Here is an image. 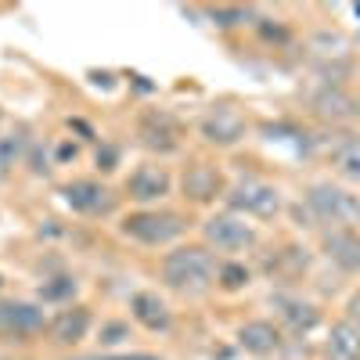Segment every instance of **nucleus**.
<instances>
[{
    "mask_svg": "<svg viewBox=\"0 0 360 360\" xmlns=\"http://www.w3.org/2000/svg\"><path fill=\"white\" fill-rule=\"evenodd\" d=\"M220 256L202 242H180L159 259V281L180 299H202L217 288Z\"/></svg>",
    "mask_w": 360,
    "mask_h": 360,
    "instance_id": "nucleus-1",
    "label": "nucleus"
},
{
    "mask_svg": "<svg viewBox=\"0 0 360 360\" xmlns=\"http://www.w3.org/2000/svg\"><path fill=\"white\" fill-rule=\"evenodd\" d=\"M303 202L317 227H360V191L335 176H314L303 184Z\"/></svg>",
    "mask_w": 360,
    "mask_h": 360,
    "instance_id": "nucleus-2",
    "label": "nucleus"
},
{
    "mask_svg": "<svg viewBox=\"0 0 360 360\" xmlns=\"http://www.w3.org/2000/svg\"><path fill=\"white\" fill-rule=\"evenodd\" d=\"M224 209H231V213L245 217V220L274 224V220L285 217L288 198H285V191L274 184V180H266L259 173H238L231 184H227Z\"/></svg>",
    "mask_w": 360,
    "mask_h": 360,
    "instance_id": "nucleus-3",
    "label": "nucleus"
},
{
    "mask_svg": "<svg viewBox=\"0 0 360 360\" xmlns=\"http://www.w3.org/2000/svg\"><path fill=\"white\" fill-rule=\"evenodd\" d=\"M188 227H191L188 217L176 213V209H166V205L134 209V213L119 217V234L144 249H173L188 234Z\"/></svg>",
    "mask_w": 360,
    "mask_h": 360,
    "instance_id": "nucleus-4",
    "label": "nucleus"
},
{
    "mask_svg": "<svg viewBox=\"0 0 360 360\" xmlns=\"http://www.w3.org/2000/svg\"><path fill=\"white\" fill-rule=\"evenodd\" d=\"M202 245L213 249L220 259H245L249 252L259 249V227L245 217L231 213V209H217L198 224Z\"/></svg>",
    "mask_w": 360,
    "mask_h": 360,
    "instance_id": "nucleus-5",
    "label": "nucleus"
},
{
    "mask_svg": "<svg viewBox=\"0 0 360 360\" xmlns=\"http://www.w3.org/2000/svg\"><path fill=\"white\" fill-rule=\"evenodd\" d=\"M266 307H270V317L281 324V332L299 342H307V335H314L324 324V307L314 303L299 288H270Z\"/></svg>",
    "mask_w": 360,
    "mask_h": 360,
    "instance_id": "nucleus-6",
    "label": "nucleus"
},
{
    "mask_svg": "<svg viewBox=\"0 0 360 360\" xmlns=\"http://www.w3.org/2000/svg\"><path fill=\"white\" fill-rule=\"evenodd\" d=\"M58 198L69 213L86 217V220H108L119 213L123 205V191H115L112 184H105L101 176H72L58 188Z\"/></svg>",
    "mask_w": 360,
    "mask_h": 360,
    "instance_id": "nucleus-7",
    "label": "nucleus"
},
{
    "mask_svg": "<svg viewBox=\"0 0 360 360\" xmlns=\"http://www.w3.org/2000/svg\"><path fill=\"white\" fill-rule=\"evenodd\" d=\"M249 134H252V119L238 101H217L198 119V137L217 152H231V148L245 144Z\"/></svg>",
    "mask_w": 360,
    "mask_h": 360,
    "instance_id": "nucleus-8",
    "label": "nucleus"
},
{
    "mask_svg": "<svg viewBox=\"0 0 360 360\" xmlns=\"http://www.w3.org/2000/svg\"><path fill=\"white\" fill-rule=\"evenodd\" d=\"M307 108L324 130H360V94L353 86L314 83L307 94Z\"/></svg>",
    "mask_w": 360,
    "mask_h": 360,
    "instance_id": "nucleus-9",
    "label": "nucleus"
},
{
    "mask_svg": "<svg viewBox=\"0 0 360 360\" xmlns=\"http://www.w3.org/2000/svg\"><path fill=\"white\" fill-rule=\"evenodd\" d=\"M176 188V176L173 169L162 162V159H144L137 162L127 180H123V198H130L137 209H152V205H162Z\"/></svg>",
    "mask_w": 360,
    "mask_h": 360,
    "instance_id": "nucleus-10",
    "label": "nucleus"
},
{
    "mask_svg": "<svg viewBox=\"0 0 360 360\" xmlns=\"http://www.w3.org/2000/svg\"><path fill=\"white\" fill-rule=\"evenodd\" d=\"M317 155L332 166V176L360 191V130H321Z\"/></svg>",
    "mask_w": 360,
    "mask_h": 360,
    "instance_id": "nucleus-11",
    "label": "nucleus"
},
{
    "mask_svg": "<svg viewBox=\"0 0 360 360\" xmlns=\"http://www.w3.org/2000/svg\"><path fill=\"white\" fill-rule=\"evenodd\" d=\"M51 314L37 299H15V295H0V335L11 342H33L47 335Z\"/></svg>",
    "mask_w": 360,
    "mask_h": 360,
    "instance_id": "nucleus-12",
    "label": "nucleus"
},
{
    "mask_svg": "<svg viewBox=\"0 0 360 360\" xmlns=\"http://www.w3.org/2000/svg\"><path fill=\"white\" fill-rule=\"evenodd\" d=\"M176 184H180V198L188 205H217V202H224L231 180L224 176L220 162H213V159H188Z\"/></svg>",
    "mask_w": 360,
    "mask_h": 360,
    "instance_id": "nucleus-13",
    "label": "nucleus"
},
{
    "mask_svg": "<svg viewBox=\"0 0 360 360\" xmlns=\"http://www.w3.org/2000/svg\"><path fill=\"white\" fill-rule=\"evenodd\" d=\"M234 346L252 360H274L292 346V339L281 332L274 317H249L234 328Z\"/></svg>",
    "mask_w": 360,
    "mask_h": 360,
    "instance_id": "nucleus-14",
    "label": "nucleus"
},
{
    "mask_svg": "<svg viewBox=\"0 0 360 360\" xmlns=\"http://www.w3.org/2000/svg\"><path fill=\"white\" fill-rule=\"evenodd\" d=\"M317 252L328 266L346 278H360V227H324L317 231Z\"/></svg>",
    "mask_w": 360,
    "mask_h": 360,
    "instance_id": "nucleus-15",
    "label": "nucleus"
},
{
    "mask_svg": "<svg viewBox=\"0 0 360 360\" xmlns=\"http://www.w3.org/2000/svg\"><path fill=\"white\" fill-rule=\"evenodd\" d=\"M180 137H184V127L176 123V115H169L166 108H148L137 119V141L141 148L155 155H173L180 152Z\"/></svg>",
    "mask_w": 360,
    "mask_h": 360,
    "instance_id": "nucleus-16",
    "label": "nucleus"
},
{
    "mask_svg": "<svg viewBox=\"0 0 360 360\" xmlns=\"http://www.w3.org/2000/svg\"><path fill=\"white\" fill-rule=\"evenodd\" d=\"M130 321L144 328L148 335H169L173 332V307L155 288H141L130 295Z\"/></svg>",
    "mask_w": 360,
    "mask_h": 360,
    "instance_id": "nucleus-17",
    "label": "nucleus"
},
{
    "mask_svg": "<svg viewBox=\"0 0 360 360\" xmlns=\"http://www.w3.org/2000/svg\"><path fill=\"white\" fill-rule=\"evenodd\" d=\"M90 332H94V314H90V307L83 303H72V307H62L51 324H47V342L62 346V349H72L79 346L83 339H90Z\"/></svg>",
    "mask_w": 360,
    "mask_h": 360,
    "instance_id": "nucleus-18",
    "label": "nucleus"
},
{
    "mask_svg": "<svg viewBox=\"0 0 360 360\" xmlns=\"http://www.w3.org/2000/svg\"><path fill=\"white\" fill-rule=\"evenodd\" d=\"M324 360H360V328L349 317H335L321 342Z\"/></svg>",
    "mask_w": 360,
    "mask_h": 360,
    "instance_id": "nucleus-19",
    "label": "nucleus"
},
{
    "mask_svg": "<svg viewBox=\"0 0 360 360\" xmlns=\"http://www.w3.org/2000/svg\"><path fill=\"white\" fill-rule=\"evenodd\" d=\"M307 51H310V62H335V58H353V40L342 33V29L332 25H321L314 33H307Z\"/></svg>",
    "mask_w": 360,
    "mask_h": 360,
    "instance_id": "nucleus-20",
    "label": "nucleus"
},
{
    "mask_svg": "<svg viewBox=\"0 0 360 360\" xmlns=\"http://www.w3.org/2000/svg\"><path fill=\"white\" fill-rule=\"evenodd\" d=\"M79 299V278L69 270H58V274H44V281L37 285V303L44 307H72Z\"/></svg>",
    "mask_w": 360,
    "mask_h": 360,
    "instance_id": "nucleus-21",
    "label": "nucleus"
},
{
    "mask_svg": "<svg viewBox=\"0 0 360 360\" xmlns=\"http://www.w3.org/2000/svg\"><path fill=\"white\" fill-rule=\"evenodd\" d=\"M202 15L209 18V25H213V29H224V33H231V29L256 25L259 8H256V4H209V8H202Z\"/></svg>",
    "mask_w": 360,
    "mask_h": 360,
    "instance_id": "nucleus-22",
    "label": "nucleus"
},
{
    "mask_svg": "<svg viewBox=\"0 0 360 360\" xmlns=\"http://www.w3.org/2000/svg\"><path fill=\"white\" fill-rule=\"evenodd\" d=\"M252 281H256V270H252L245 259H220L217 292H224V295H242Z\"/></svg>",
    "mask_w": 360,
    "mask_h": 360,
    "instance_id": "nucleus-23",
    "label": "nucleus"
},
{
    "mask_svg": "<svg viewBox=\"0 0 360 360\" xmlns=\"http://www.w3.org/2000/svg\"><path fill=\"white\" fill-rule=\"evenodd\" d=\"M256 37L266 44V47H274V51H285V47H292L299 37H295V29L285 22V18H270V15H259L256 18Z\"/></svg>",
    "mask_w": 360,
    "mask_h": 360,
    "instance_id": "nucleus-24",
    "label": "nucleus"
},
{
    "mask_svg": "<svg viewBox=\"0 0 360 360\" xmlns=\"http://www.w3.org/2000/svg\"><path fill=\"white\" fill-rule=\"evenodd\" d=\"M29 144H33V141L25 137V130H11V134L0 137V184H4V180L15 173V166L25 159Z\"/></svg>",
    "mask_w": 360,
    "mask_h": 360,
    "instance_id": "nucleus-25",
    "label": "nucleus"
},
{
    "mask_svg": "<svg viewBox=\"0 0 360 360\" xmlns=\"http://www.w3.org/2000/svg\"><path fill=\"white\" fill-rule=\"evenodd\" d=\"M134 339V328H130V321H119V317H108V321H101L98 324V346H101V353H115L123 342H130Z\"/></svg>",
    "mask_w": 360,
    "mask_h": 360,
    "instance_id": "nucleus-26",
    "label": "nucleus"
},
{
    "mask_svg": "<svg viewBox=\"0 0 360 360\" xmlns=\"http://www.w3.org/2000/svg\"><path fill=\"white\" fill-rule=\"evenodd\" d=\"M119 162H123V148H119L115 141H101V144H98V152H94V166H98V173H112Z\"/></svg>",
    "mask_w": 360,
    "mask_h": 360,
    "instance_id": "nucleus-27",
    "label": "nucleus"
},
{
    "mask_svg": "<svg viewBox=\"0 0 360 360\" xmlns=\"http://www.w3.org/2000/svg\"><path fill=\"white\" fill-rule=\"evenodd\" d=\"M65 360H166L159 353H144V349H130V353H76V356H65Z\"/></svg>",
    "mask_w": 360,
    "mask_h": 360,
    "instance_id": "nucleus-28",
    "label": "nucleus"
},
{
    "mask_svg": "<svg viewBox=\"0 0 360 360\" xmlns=\"http://www.w3.org/2000/svg\"><path fill=\"white\" fill-rule=\"evenodd\" d=\"M22 162L29 166V173H33V176H47L54 159H47V155L40 152V141H33V144H29V152H25V159H22Z\"/></svg>",
    "mask_w": 360,
    "mask_h": 360,
    "instance_id": "nucleus-29",
    "label": "nucleus"
},
{
    "mask_svg": "<svg viewBox=\"0 0 360 360\" xmlns=\"http://www.w3.org/2000/svg\"><path fill=\"white\" fill-rule=\"evenodd\" d=\"M79 159V144L76 141H58L54 144V166H65V162H76Z\"/></svg>",
    "mask_w": 360,
    "mask_h": 360,
    "instance_id": "nucleus-30",
    "label": "nucleus"
},
{
    "mask_svg": "<svg viewBox=\"0 0 360 360\" xmlns=\"http://www.w3.org/2000/svg\"><path fill=\"white\" fill-rule=\"evenodd\" d=\"M342 317H349V321L360 328V285L346 295V303H342Z\"/></svg>",
    "mask_w": 360,
    "mask_h": 360,
    "instance_id": "nucleus-31",
    "label": "nucleus"
},
{
    "mask_svg": "<svg viewBox=\"0 0 360 360\" xmlns=\"http://www.w3.org/2000/svg\"><path fill=\"white\" fill-rule=\"evenodd\" d=\"M65 127H69L72 134H79V141H101V137H98V130H94V127H90V123H86V119H69V123H65Z\"/></svg>",
    "mask_w": 360,
    "mask_h": 360,
    "instance_id": "nucleus-32",
    "label": "nucleus"
},
{
    "mask_svg": "<svg viewBox=\"0 0 360 360\" xmlns=\"http://www.w3.org/2000/svg\"><path fill=\"white\" fill-rule=\"evenodd\" d=\"M127 79L141 90V94H155V90H159V83H152V79H148V76H141V72H127Z\"/></svg>",
    "mask_w": 360,
    "mask_h": 360,
    "instance_id": "nucleus-33",
    "label": "nucleus"
},
{
    "mask_svg": "<svg viewBox=\"0 0 360 360\" xmlns=\"http://www.w3.org/2000/svg\"><path fill=\"white\" fill-rule=\"evenodd\" d=\"M8 288V278H4V270H0V292H4Z\"/></svg>",
    "mask_w": 360,
    "mask_h": 360,
    "instance_id": "nucleus-34",
    "label": "nucleus"
},
{
    "mask_svg": "<svg viewBox=\"0 0 360 360\" xmlns=\"http://www.w3.org/2000/svg\"><path fill=\"white\" fill-rule=\"evenodd\" d=\"M353 18H356V22H360V4H353Z\"/></svg>",
    "mask_w": 360,
    "mask_h": 360,
    "instance_id": "nucleus-35",
    "label": "nucleus"
},
{
    "mask_svg": "<svg viewBox=\"0 0 360 360\" xmlns=\"http://www.w3.org/2000/svg\"><path fill=\"white\" fill-rule=\"evenodd\" d=\"M0 123H4V108H0Z\"/></svg>",
    "mask_w": 360,
    "mask_h": 360,
    "instance_id": "nucleus-36",
    "label": "nucleus"
}]
</instances>
